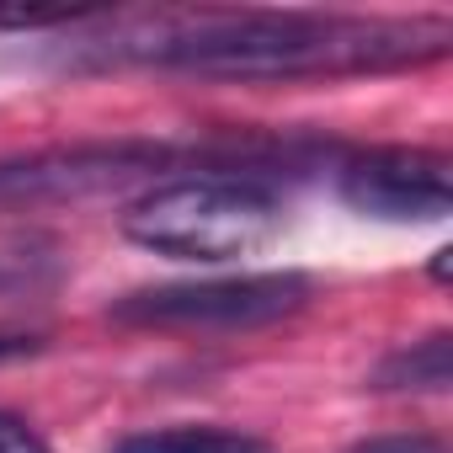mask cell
I'll use <instances>...</instances> for the list:
<instances>
[{
  "label": "cell",
  "mask_w": 453,
  "mask_h": 453,
  "mask_svg": "<svg viewBox=\"0 0 453 453\" xmlns=\"http://www.w3.org/2000/svg\"><path fill=\"white\" fill-rule=\"evenodd\" d=\"M192 150L155 144V139H91V144H54L33 155L0 160V213L49 208V203H86L112 197L128 187H155L160 171H176Z\"/></svg>",
  "instance_id": "cell-4"
},
{
  "label": "cell",
  "mask_w": 453,
  "mask_h": 453,
  "mask_svg": "<svg viewBox=\"0 0 453 453\" xmlns=\"http://www.w3.org/2000/svg\"><path fill=\"white\" fill-rule=\"evenodd\" d=\"M283 230V197L235 176H171L128 203L123 235L176 262H230L262 251Z\"/></svg>",
  "instance_id": "cell-2"
},
{
  "label": "cell",
  "mask_w": 453,
  "mask_h": 453,
  "mask_svg": "<svg viewBox=\"0 0 453 453\" xmlns=\"http://www.w3.org/2000/svg\"><path fill=\"white\" fill-rule=\"evenodd\" d=\"M453 373V352H448V331H432L421 342L395 347L379 368H373V389L384 395H442Z\"/></svg>",
  "instance_id": "cell-6"
},
{
  "label": "cell",
  "mask_w": 453,
  "mask_h": 453,
  "mask_svg": "<svg viewBox=\"0 0 453 453\" xmlns=\"http://www.w3.org/2000/svg\"><path fill=\"white\" fill-rule=\"evenodd\" d=\"M70 12H0V33H38V27H75Z\"/></svg>",
  "instance_id": "cell-10"
},
{
  "label": "cell",
  "mask_w": 453,
  "mask_h": 453,
  "mask_svg": "<svg viewBox=\"0 0 453 453\" xmlns=\"http://www.w3.org/2000/svg\"><path fill=\"white\" fill-rule=\"evenodd\" d=\"M315 283L294 267L283 273H230V278H192V283H155L112 299L118 326L139 331H257L299 315Z\"/></svg>",
  "instance_id": "cell-3"
},
{
  "label": "cell",
  "mask_w": 453,
  "mask_h": 453,
  "mask_svg": "<svg viewBox=\"0 0 453 453\" xmlns=\"http://www.w3.org/2000/svg\"><path fill=\"white\" fill-rule=\"evenodd\" d=\"M0 453H54V448L43 442V432H38L27 416L0 411Z\"/></svg>",
  "instance_id": "cell-9"
},
{
  "label": "cell",
  "mask_w": 453,
  "mask_h": 453,
  "mask_svg": "<svg viewBox=\"0 0 453 453\" xmlns=\"http://www.w3.org/2000/svg\"><path fill=\"white\" fill-rule=\"evenodd\" d=\"M442 17H336V12H155L107 22L75 49L96 65H155L203 81H315L379 75L442 59Z\"/></svg>",
  "instance_id": "cell-1"
},
{
  "label": "cell",
  "mask_w": 453,
  "mask_h": 453,
  "mask_svg": "<svg viewBox=\"0 0 453 453\" xmlns=\"http://www.w3.org/2000/svg\"><path fill=\"white\" fill-rule=\"evenodd\" d=\"M352 453H442V442H437V437H411V432H400V437H373V442H357Z\"/></svg>",
  "instance_id": "cell-11"
},
{
  "label": "cell",
  "mask_w": 453,
  "mask_h": 453,
  "mask_svg": "<svg viewBox=\"0 0 453 453\" xmlns=\"http://www.w3.org/2000/svg\"><path fill=\"white\" fill-rule=\"evenodd\" d=\"M112 453H273L267 437L241 426H144L112 442Z\"/></svg>",
  "instance_id": "cell-7"
},
{
  "label": "cell",
  "mask_w": 453,
  "mask_h": 453,
  "mask_svg": "<svg viewBox=\"0 0 453 453\" xmlns=\"http://www.w3.org/2000/svg\"><path fill=\"white\" fill-rule=\"evenodd\" d=\"M59 246L27 224H0V294H38L59 278Z\"/></svg>",
  "instance_id": "cell-8"
},
{
  "label": "cell",
  "mask_w": 453,
  "mask_h": 453,
  "mask_svg": "<svg viewBox=\"0 0 453 453\" xmlns=\"http://www.w3.org/2000/svg\"><path fill=\"white\" fill-rule=\"evenodd\" d=\"M336 192L347 208L379 224H437L453 208V165L442 150L384 144L347 155L336 165Z\"/></svg>",
  "instance_id": "cell-5"
},
{
  "label": "cell",
  "mask_w": 453,
  "mask_h": 453,
  "mask_svg": "<svg viewBox=\"0 0 453 453\" xmlns=\"http://www.w3.org/2000/svg\"><path fill=\"white\" fill-rule=\"evenodd\" d=\"M43 352V336H27V331H0V363H22V357H38Z\"/></svg>",
  "instance_id": "cell-12"
}]
</instances>
